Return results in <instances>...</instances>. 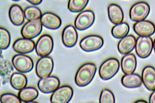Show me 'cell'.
<instances>
[{
  "label": "cell",
  "mask_w": 155,
  "mask_h": 103,
  "mask_svg": "<svg viewBox=\"0 0 155 103\" xmlns=\"http://www.w3.org/2000/svg\"><path fill=\"white\" fill-rule=\"evenodd\" d=\"M11 36L8 31L5 28L0 29V48L2 50L7 49L10 46Z\"/></svg>",
  "instance_id": "cell-29"
},
{
  "label": "cell",
  "mask_w": 155,
  "mask_h": 103,
  "mask_svg": "<svg viewBox=\"0 0 155 103\" xmlns=\"http://www.w3.org/2000/svg\"><path fill=\"white\" fill-rule=\"evenodd\" d=\"M108 14L109 18L113 24L116 25L123 22L124 18V12L119 5L114 3L109 5Z\"/></svg>",
  "instance_id": "cell-21"
},
{
  "label": "cell",
  "mask_w": 155,
  "mask_h": 103,
  "mask_svg": "<svg viewBox=\"0 0 155 103\" xmlns=\"http://www.w3.org/2000/svg\"><path fill=\"white\" fill-rule=\"evenodd\" d=\"M97 70L95 64L93 63H88L83 64L76 74V84L81 87H85L89 84L93 80Z\"/></svg>",
  "instance_id": "cell-1"
},
{
  "label": "cell",
  "mask_w": 155,
  "mask_h": 103,
  "mask_svg": "<svg viewBox=\"0 0 155 103\" xmlns=\"http://www.w3.org/2000/svg\"><path fill=\"white\" fill-rule=\"evenodd\" d=\"M12 1L14 2H18L20 1V0H12Z\"/></svg>",
  "instance_id": "cell-36"
},
{
  "label": "cell",
  "mask_w": 155,
  "mask_h": 103,
  "mask_svg": "<svg viewBox=\"0 0 155 103\" xmlns=\"http://www.w3.org/2000/svg\"><path fill=\"white\" fill-rule=\"evenodd\" d=\"M135 103H147V102L144 100H139L136 101Z\"/></svg>",
  "instance_id": "cell-34"
},
{
  "label": "cell",
  "mask_w": 155,
  "mask_h": 103,
  "mask_svg": "<svg viewBox=\"0 0 155 103\" xmlns=\"http://www.w3.org/2000/svg\"><path fill=\"white\" fill-rule=\"evenodd\" d=\"M73 89L66 85L59 87L54 92L50 98L52 103H67L71 100L73 95Z\"/></svg>",
  "instance_id": "cell-11"
},
{
  "label": "cell",
  "mask_w": 155,
  "mask_h": 103,
  "mask_svg": "<svg viewBox=\"0 0 155 103\" xmlns=\"http://www.w3.org/2000/svg\"><path fill=\"white\" fill-rule=\"evenodd\" d=\"M10 82L12 86L17 90H20L26 87L28 82L26 76L20 73L15 72L11 75Z\"/></svg>",
  "instance_id": "cell-23"
},
{
  "label": "cell",
  "mask_w": 155,
  "mask_h": 103,
  "mask_svg": "<svg viewBox=\"0 0 155 103\" xmlns=\"http://www.w3.org/2000/svg\"><path fill=\"white\" fill-rule=\"evenodd\" d=\"M153 47L154 52L155 53V39L154 40V42H153Z\"/></svg>",
  "instance_id": "cell-35"
},
{
  "label": "cell",
  "mask_w": 155,
  "mask_h": 103,
  "mask_svg": "<svg viewBox=\"0 0 155 103\" xmlns=\"http://www.w3.org/2000/svg\"><path fill=\"white\" fill-rule=\"evenodd\" d=\"M38 94L37 89L30 87H25L20 90L18 95L21 101L27 103L35 99L38 97Z\"/></svg>",
  "instance_id": "cell-24"
},
{
  "label": "cell",
  "mask_w": 155,
  "mask_h": 103,
  "mask_svg": "<svg viewBox=\"0 0 155 103\" xmlns=\"http://www.w3.org/2000/svg\"><path fill=\"white\" fill-rule=\"evenodd\" d=\"M149 101L150 103H155V90L151 94Z\"/></svg>",
  "instance_id": "cell-33"
},
{
  "label": "cell",
  "mask_w": 155,
  "mask_h": 103,
  "mask_svg": "<svg viewBox=\"0 0 155 103\" xmlns=\"http://www.w3.org/2000/svg\"><path fill=\"white\" fill-rule=\"evenodd\" d=\"M54 41L48 34H44L39 38L35 45V49L37 55L41 57L49 55L53 50Z\"/></svg>",
  "instance_id": "cell-4"
},
{
  "label": "cell",
  "mask_w": 155,
  "mask_h": 103,
  "mask_svg": "<svg viewBox=\"0 0 155 103\" xmlns=\"http://www.w3.org/2000/svg\"><path fill=\"white\" fill-rule=\"evenodd\" d=\"M153 42L150 37L140 36L136 40L135 50L137 55L141 58L148 57L152 53Z\"/></svg>",
  "instance_id": "cell-5"
},
{
  "label": "cell",
  "mask_w": 155,
  "mask_h": 103,
  "mask_svg": "<svg viewBox=\"0 0 155 103\" xmlns=\"http://www.w3.org/2000/svg\"><path fill=\"white\" fill-rule=\"evenodd\" d=\"M30 3L34 5H38L41 4L43 0H26Z\"/></svg>",
  "instance_id": "cell-32"
},
{
  "label": "cell",
  "mask_w": 155,
  "mask_h": 103,
  "mask_svg": "<svg viewBox=\"0 0 155 103\" xmlns=\"http://www.w3.org/2000/svg\"><path fill=\"white\" fill-rule=\"evenodd\" d=\"M99 102L101 103H115V99L113 93L108 89H103L101 93Z\"/></svg>",
  "instance_id": "cell-30"
},
{
  "label": "cell",
  "mask_w": 155,
  "mask_h": 103,
  "mask_svg": "<svg viewBox=\"0 0 155 103\" xmlns=\"http://www.w3.org/2000/svg\"><path fill=\"white\" fill-rule=\"evenodd\" d=\"M142 81L149 91L155 90V69L150 66L145 67L142 73Z\"/></svg>",
  "instance_id": "cell-18"
},
{
  "label": "cell",
  "mask_w": 155,
  "mask_h": 103,
  "mask_svg": "<svg viewBox=\"0 0 155 103\" xmlns=\"http://www.w3.org/2000/svg\"><path fill=\"white\" fill-rule=\"evenodd\" d=\"M9 16L11 22L16 26H20L24 22L25 18L24 11L17 4H14L10 7Z\"/></svg>",
  "instance_id": "cell-19"
},
{
  "label": "cell",
  "mask_w": 155,
  "mask_h": 103,
  "mask_svg": "<svg viewBox=\"0 0 155 103\" xmlns=\"http://www.w3.org/2000/svg\"><path fill=\"white\" fill-rule=\"evenodd\" d=\"M89 1V0H69L68 9L72 12H81L86 7Z\"/></svg>",
  "instance_id": "cell-28"
},
{
  "label": "cell",
  "mask_w": 155,
  "mask_h": 103,
  "mask_svg": "<svg viewBox=\"0 0 155 103\" xmlns=\"http://www.w3.org/2000/svg\"><path fill=\"white\" fill-rule=\"evenodd\" d=\"M78 40V34L75 28L72 25H68L63 29L62 40L64 46L68 48L74 46Z\"/></svg>",
  "instance_id": "cell-13"
},
{
  "label": "cell",
  "mask_w": 155,
  "mask_h": 103,
  "mask_svg": "<svg viewBox=\"0 0 155 103\" xmlns=\"http://www.w3.org/2000/svg\"><path fill=\"white\" fill-rule=\"evenodd\" d=\"M95 17L94 12L87 10L80 13L76 17L74 21L75 28L79 31L85 30L93 24Z\"/></svg>",
  "instance_id": "cell-6"
},
{
  "label": "cell",
  "mask_w": 155,
  "mask_h": 103,
  "mask_svg": "<svg viewBox=\"0 0 155 103\" xmlns=\"http://www.w3.org/2000/svg\"><path fill=\"white\" fill-rule=\"evenodd\" d=\"M60 81L57 77L51 76L42 79L38 81V88L42 92L49 94L55 92L60 85Z\"/></svg>",
  "instance_id": "cell-12"
},
{
  "label": "cell",
  "mask_w": 155,
  "mask_h": 103,
  "mask_svg": "<svg viewBox=\"0 0 155 103\" xmlns=\"http://www.w3.org/2000/svg\"><path fill=\"white\" fill-rule=\"evenodd\" d=\"M42 29L43 25L40 19L28 21L23 25L21 34L23 38L31 40L39 35Z\"/></svg>",
  "instance_id": "cell-9"
},
{
  "label": "cell",
  "mask_w": 155,
  "mask_h": 103,
  "mask_svg": "<svg viewBox=\"0 0 155 103\" xmlns=\"http://www.w3.org/2000/svg\"><path fill=\"white\" fill-rule=\"evenodd\" d=\"M54 68V62L52 58L48 56L42 57L37 62L36 73L41 79L46 78L52 73Z\"/></svg>",
  "instance_id": "cell-8"
},
{
  "label": "cell",
  "mask_w": 155,
  "mask_h": 103,
  "mask_svg": "<svg viewBox=\"0 0 155 103\" xmlns=\"http://www.w3.org/2000/svg\"><path fill=\"white\" fill-rule=\"evenodd\" d=\"M35 47V45L33 41L24 38L17 40L12 45L14 50L21 54H27L32 52Z\"/></svg>",
  "instance_id": "cell-16"
},
{
  "label": "cell",
  "mask_w": 155,
  "mask_h": 103,
  "mask_svg": "<svg viewBox=\"0 0 155 103\" xmlns=\"http://www.w3.org/2000/svg\"><path fill=\"white\" fill-rule=\"evenodd\" d=\"M130 31L129 25L126 22L116 24L111 29L112 36L116 38L120 39L127 35Z\"/></svg>",
  "instance_id": "cell-25"
},
{
  "label": "cell",
  "mask_w": 155,
  "mask_h": 103,
  "mask_svg": "<svg viewBox=\"0 0 155 103\" xmlns=\"http://www.w3.org/2000/svg\"><path fill=\"white\" fill-rule=\"evenodd\" d=\"M123 85L128 88H134L140 86L142 84L140 76L136 73L126 74L122 78L121 80Z\"/></svg>",
  "instance_id": "cell-22"
},
{
  "label": "cell",
  "mask_w": 155,
  "mask_h": 103,
  "mask_svg": "<svg viewBox=\"0 0 155 103\" xmlns=\"http://www.w3.org/2000/svg\"><path fill=\"white\" fill-rule=\"evenodd\" d=\"M24 11L25 18L28 21L40 19L42 15L40 9L35 6H28Z\"/></svg>",
  "instance_id": "cell-27"
},
{
  "label": "cell",
  "mask_w": 155,
  "mask_h": 103,
  "mask_svg": "<svg viewBox=\"0 0 155 103\" xmlns=\"http://www.w3.org/2000/svg\"><path fill=\"white\" fill-rule=\"evenodd\" d=\"M40 20L44 27L50 30H55L58 29L62 23L60 18L51 12L45 13L42 15Z\"/></svg>",
  "instance_id": "cell-15"
},
{
  "label": "cell",
  "mask_w": 155,
  "mask_h": 103,
  "mask_svg": "<svg viewBox=\"0 0 155 103\" xmlns=\"http://www.w3.org/2000/svg\"><path fill=\"white\" fill-rule=\"evenodd\" d=\"M21 101L18 97L11 93H5L1 97V101L2 103H21Z\"/></svg>",
  "instance_id": "cell-31"
},
{
  "label": "cell",
  "mask_w": 155,
  "mask_h": 103,
  "mask_svg": "<svg viewBox=\"0 0 155 103\" xmlns=\"http://www.w3.org/2000/svg\"><path fill=\"white\" fill-rule=\"evenodd\" d=\"M136 40L135 37L132 35H127L122 38L118 44L119 53L124 55L130 53L135 47Z\"/></svg>",
  "instance_id": "cell-17"
},
{
  "label": "cell",
  "mask_w": 155,
  "mask_h": 103,
  "mask_svg": "<svg viewBox=\"0 0 155 103\" xmlns=\"http://www.w3.org/2000/svg\"><path fill=\"white\" fill-rule=\"evenodd\" d=\"M120 67V63L117 59L112 58L107 59L100 67L99 73L100 78L104 80L110 79L117 73Z\"/></svg>",
  "instance_id": "cell-2"
},
{
  "label": "cell",
  "mask_w": 155,
  "mask_h": 103,
  "mask_svg": "<svg viewBox=\"0 0 155 103\" xmlns=\"http://www.w3.org/2000/svg\"><path fill=\"white\" fill-rule=\"evenodd\" d=\"M13 70V68L9 61L2 59L1 60V75L3 84L7 83L10 79L11 72Z\"/></svg>",
  "instance_id": "cell-26"
},
{
  "label": "cell",
  "mask_w": 155,
  "mask_h": 103,
  "mask_svg": "<svg viewBox=\"0 0 155 103\" xmlns=\"http://www.w3.org/2000/svg\"><path fill=\"white\" fill-rule=\"evenodd\" d=\"M137 60L134 54L129 53L125 55L122 58L121 67L125 74H130L135 71L137 66Z\"/></svg>",
  "instance_id": "cell-20"
},
{
  "label": "cell",
  "mask_w": 155,
  "mask_h": 103,
  "mask_svg": "<svg viewBox=\"0 0 155 103\" xmlns=\"http://www.w3.org/2000/svg\"><path fill=\"white\" fill-rule=\"evenodd\" d=\"M133 29L140 36L150 37L155 32V25L151 21L144 20L135 23Z\"/></svg>",
  "instance_id": "cell-14"
},
{
  "label": "cell",
  "mask_w": 155,
  "mask_h": 103,
  "mask_svg": "<svg viewBox=\"0 0 155 103\" xmlns=\"http://www.w3.org/2000/svg\"><path fill=\"white\" fill-rule=\"evenodd\" d=\"M150 11L149 5L144 2H140L134 4L130 11V17L134 21L144 20L148 16Z\"/></svg>",
  "instance_id": "cell-3"
},
{
  "label": "cell",
  "mask_w": 155,
  "mask_h": 103,
  "mask_svg": "<svg viewBox=\"0 0 155 103\" xmlns=\"http://www.w3.org/2000/svg\"><path fill=\"white\" fill-rule=\"evenodd\" d=\"M104 43L103 38L100 36L91 35L83 38L80 42V46L83 50L90 52L101 48Z\"/></svg>",
  "instance_id": "cell-7"
},
{
  "label": "cell",
  "mask_w": 155,
  "mask_h": 103,
  "mask_svg": "<svg viewBox=\"0 0 155 103\" xmlns=\"http://www.w3.org/2000/svg\"><path fill=\"white\" fill-rule=\"evenodd\" d=\"M12 63L15 68L21 73H28L33 69L34 63L29 56L23 54L15 55L13 57Z\"/></svg>",
  "instance_id": "cell-10"
}]
</instances>
